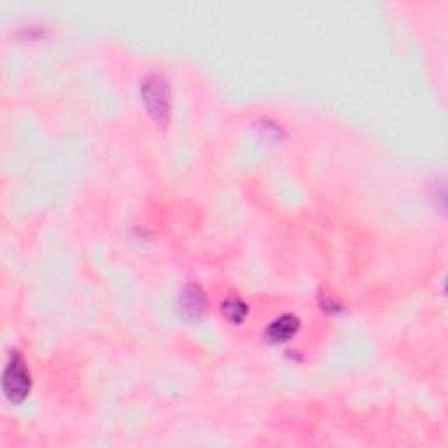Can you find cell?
Returning a JSON list of instances; mask_svg holds the SVG:
<instances>
[{
	"label": "cell",
	"mask_w": 448,
	"mask_h": 448,
	"mask_svg": "<svg viewBox=\"0 0 448 448\" xmlns=\"http://www.w3.org/2000/svg\"><path fill=\"white\" fill-rule=\"evenodd\" d=\"M2 389L11 403H21V401H25V397L30 394V389H32L30 371L25 365V359L18 352H13L9 361H7L2 378Z\"/></svg>",
	"instance_id": "6da1fadb"
},
{
	"label": "cell",
	"mask_w": 448,
	"mask_h": 448,
	"mask_svg": "<svg viewBox=\"0 0 448 448\" xmlns=\"http://www.w3.org/2000/svg\"><path fill=\"white\" fill-rule=\"evenodd\" d=\"M142 100L151 118L165 123L170 116V88L162 75L151 74L142 84Z\"/></svg>",
	"instance_id": "7a4b0ae2"
},
{
	"label": "cell",
	"mask_w": 448,
	"mask_h": 448,
	"mask_svg": "<svg viewBox=\"0 0 448 448\" xmlns=\"http://www.w3.org/2000/svg\"><path fill=\"white\" fill-rule=\"evenodd\" d=\"M300 328V321L296 319L294 316H282L278 317L275 323H271V326L268 328L266 336L271 340V342H286L289 340L294 333L298 331Z\"/></svg>",
	"instance_id": "3957f363"
},
{
	"label": "cell",
	"mask_w": 448,
	"mask_h": 448,
	"mask_svg": "<svg viewBox=\"0 0 448 448\" xmlns=\"http://www.w3.org/2000/svg\"><path fill=\"white\" fill-rule=\"evenodd\" d=\"M182 306L187 313L198 317L202 312H204V306H205L204 293H202L197 286H189L182 294Z\"/></svg>",
	"instance_id": "277c9868"
},
{
	"label": "cell",
	"mask_w": 448,
	"mask_h": 448,
	"mask_svg": "<svg viewBox=\"0 0 448 448\" xmlns=\"http://www.w3.org/2000/svg\"><path fill=\"white\" fill-rule=\"evenodd\" d=\"M223 313L229 323L242 324L247 317V305L240 298H229L223 303Z\"/></svg>",
	"instance_id": "5b68a950"
}]
</instances>
